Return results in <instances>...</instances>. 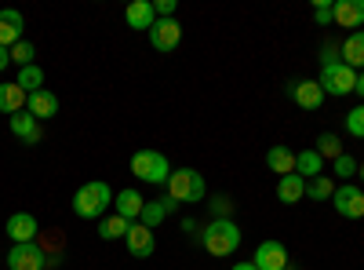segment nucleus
<instances>
[{
	"instance_id": "4468645a",
	"label": "nucleus",
	"mask_w": 364,
	"mask_h": 270,
	"mask_svg": "<svg viewBox=\"0 0 364 270\" xmlns=\"http://www.w3.org/2000/svg\"><path fill=\"white\" fill-rule=\"evenodd\" d=\"M124 245H128V252H132L135 259H149V256H154V249H157V237H154V230H149V227L132 223Z\"/></svg>"
},
{
	"instance_id": "423d86ee",
	"label": "nucleus",
	"mask_w": 364,
	"mask_h": 270,
	"mask_svg": "<svg viewBox=\"0 0 364 270\" xmlns=\"http://www.w3.org/2000/svg\"><path fill=\"white\" fill-rule=\"evenodd\" d=\"M331 204H336V212L343 219H364V190L357 183H343L336 187V197H331Z\"/></svg>"
},
{
	"instance_id": "ddd939ff",
	"label": "nucleus",
	"mask_w": 364,
	"mask_h": 270,
	"mask_svg": "<svg viewBox=\"0 0 364 270\" xmlns=\"http://www.w3.org/2000/svg\"><path fill=\"white\" fill-rule=\"evenodd\" d=\"M252 263H255L259 270H284V266H288V249H284V242H259Z\"/></svg>"
},
{
	"instance_id": "6e6552de",
	"label": "nucleus",
	"mask_w": 364,
	"mask_h": 270,
	"mask_svg": "<svg viewBox=\"0 0 364 270\" xmlns=\"http://www.w3.org/2000/svg\"><path fill=\"white\" fill-rule=\"evenodd\" d=\"M48 266V256L37 242H29V245H11L8 252V270H44Z\"/></svg>"
},
{
	"instance_id": "cd10ccee",
	"label": "nucleus",
	"mask_w": 364,
	"mask_h": 270,
	"mask_svg": "<svg viewBox=\"0 0 364 270\" xmlns=\"http://www.w3.org/2000/svg\"><path fill=\"white\" fill-rule=\"evenodd\" d=\"M317 154L321 157H331V161H336V157H343V139L336 135V132H324V135H317Z\"/></svg>"
},
{
	"instance_id": "2f4dec72",
	"label": "nucleus",
	"mask_w": 364,
	"mask_h": 270,
	"mask_svg": "<svg viewBox=\"0 0 364 270\" xmlns=\"http://www.w3.org/2000/svg\"><path fill=\"white\" fill-rule=\"evenodd\" d=\"M211 212H215L211 219H230V212H233V201H230L226 194H215V197H211Z\"/></svg>"
},
{
	"instance_id": "4c0bfd02",
	"label": "nucleus",
	"mask_w": 364,
	"mask_h": 270,
	"mask_svg": "<svg viewBox=\"0 0 364 270\" xmlns=\"http://www.w3.org/2000/svg\"><path fill=\"white\" fill-rule=\"evenodd\" d=\"M230 270H259V266H255V263H252V259H248V263H233V266H230Z\"/></svg>"
},
{
	"instance_id": "393cba45",
	"label": "nucleus",
	"mask_w": 364,
	"mask_h": 270,
	"mask_svg": "<svg viewBox=\"0 0 364 270\" xmlns=\"http://www.w3.org/2000/svg\"><path fill=\"white\" fill-rule=\"evenodd\" d=\"M128 230H132V223H128V219H120L117 212L99 219V237H102V242H117V237H128Z\"/></svg>"
},
{
	"instance_id": "a211bd4d",
	"label": "nucleus",
	"mask_w": 364,
	"mask_h": 270,
	"mask_svg": "<svg viewBox=\"0 0 364 270\" xmlns=\"http://www.w3.org/2000/svg\"><path fill=\"white\" fill-rule=\"evenodd\" d=\"M175 201L164 194V197H157V201H146V208H142V216H139V223L142 227H149V230H157L164 219H168V212H175Z\"/></svg>"
},
{
	"instance_id": "9d476101",
	"label": "nucleus",
	"mask_w": 364,
	"mask_h": 270,
	"mask_svg": "<svg viewBox=\"0 0 364 270\" xmlns=\"http://www.w3.org/2000/svg\"><path fill=\"white\" fill-rule=\"evenodd\" d=\"M4 230L11 237V245H29V242H37L41 223H37V216H29V212H15V216H8Z\"/></svg>"
},
{
	"instance_id": "7c9ffc66",
	"label": "nucleus",
	"mask_w": 364,
	"mask_h": 270,
	"mask_svg": "<svg viewBox=\"0 0 364 270\" xmlns=\"http://www.w3.org/2000/svg\"><path fill=\"white\" fill-rule=\"evenodd\" d=\"M331 165H336V172H331V175H339V179H346V183H350V179L357 175V161H353L350 154L336 157V161H331Z\"/></svg>"
},
{
	"instance_id": "f03ea898",
	"label": "nucleus",
	"mask_w": 364,
	"mask_h": 270,
	"mask_svg": "<svg viewBox=\"0 0 364 270\" xmlns=\"http://www.w3.org/2000/svg\"><path fill=\"white\" fill-rule=\"evenodd\" d=\"M109 208H113V190L109 183H102V179H91V183L77 187L73 194V212L80 219H102L109 216Z\"/></svg>"
},
{
	"instance_id": "4be33fe9",
	"label": "nucleus",
	"mask_w": 364,
	"mask_h": 270,
	"mask_svg": "<svg viewBox=\"0 0 364 270\" xmlns=\"http://www.w3.org/2000/svg\"><path fill=\"white\" fill-rule=\"evenodd\" d=\"M339 48H343V63H346L350 70H357V73H360V70H364V29L350 33Z\"/></svg>"
},
{
	"instance_id": "72a5a7b5",
	"label": "nucleus",
	"mask_w": 364,
	"mask_h": 270,
	"mask_svg": "<svg viewBox=\"0 0 364 270\" xmlns=\"http://www.w3.org/2000/svg\"><path fill=\"white\" fill-rule=\"evenodd\" d=\"M314 22H317V26L336 22V19H331V4H328V0H317V8H314Z\"/></svg>"
},
{
	"instance_id": "c85d7f7f",
	"label": "nucleus",
	"mask_w": 364,
	"mask_h": 270,
	"mask_svg": "<svg viewBox=\"0 0 364 270\" xmlns=\"http://www.w3.org/2000/svg\"><path fill=\"white\" fill-rule=\"evenodd\" d=\"M11 63H15L18 70H22V66H33V63H37V48H33V44H29V41L22 37V41L11 48Z\"/></svg>"
},
{
	"instance_id": "7ed1b4c3",
	"label": "nucleus",
	"mask_w": 364,
	"mask_h": 270,
	"mask_svg": "<svg viewBox=\"0 0 364 270\" xmlns=\"http://www.w3.org/2000/svg\"><path fill=\"white\" fill-rule=\"evenodd\" d=\"M164 194L175 204H197V201L208 197V183H204V175L197 168H171V179H168Z\"/></svg>"
},
{
	"instance_id": "c756f323",
	"label": "nucleus",
	"mask_w": 364,
	"mask_h": 270,
	"mask_svg": "<svg viewBox=\"0 0 364 270\" xmlns=\"http://www.w3.org/2000/svg\"><path fill=\"white\" fill-rule=\"evenodd\" d=\"M346 132H350L353 139H364V103L346 113Z\"/></svg>"
},
{
	"instance_id": "5701e85b",
	"label": "nucleus",
	"mask_w": 364,
	"mask_h": 270,
	"mask_svg": "<svg viewBox=\"0 0 364 270\" xmlns=\"http://www.w3.org/2000/svg\"><path fill=\"white\" fill-rule=\"evenodd\" d=\"M295 175H302L310 183V179L324 175V157L317 154V150H302V154H295Z\"/></svg>"
},
{
	"instance_id": "20e7f679",
	"label": "nucleus",
	"mask_w": 364,
	"mask_h": 270,
	"mask_svg": "<svg viewBox=\"0 0 364 270\" xmlns=\"http://www.w3.org/2000/svg\"><path fill=\"white\" fill-rule=\"evenodd\" d=\"M132 175L139 183H149V187H168L171 165L161 150H135L132 154Z\"/></svg>"
},
{
	"instance_id": "6ab92c4d",
	"label": "nucleus",
	"mask_w": 364,
	"mask_h": 270,
	"mask_svg": "<svg viewBox=\"0 0 364 270\" xmlns=\"http://www.w3.org/2000/svg\"><path fill=\"white\" fill-rule=\"evenodd\" d=\"M26 113H33L37 121H48V117H58V95H55V92H48V88H41V92H33V95H29V103H26Z\"/></svg>"
},
{
	"instance_id": "f3484780",
	"label": "nucleus",
	"mask_w": 364,
	"mask_h": 270,
	"mask_svg": "<svg viewBox=\"0 0 364 270\" xmlns=\"http://www.w3.org/2000/svg\"><path fill=\"white\" fill-rule=\"evenodd\" d=\"M124 22H128L132 29H146V33H149V26L157 22L154 0H132V4L124 8Z\"/></svg>"
},
{
	"instance_id": "9b49d317",
	"label": "nucleus",
	"mask_w": 364,
	"mask_h": 270,
	"mask_svg": "<svg viewBox=\"0 0 364 270\" xmlns=\"http://www.w3.org/2000/svg\"><path fill=\"white\" fill-rule=\"evenodd\" d=\"M142 208H146V197L135 190V187H124V190H117L113 194V212L120 219H128V223H139L142 216Z\"/></svg>"
},
{
	"instance_id": "bb28decb",
	"label": "nucleus",
	"mask_w": 364,
	"mask_h": 270,
	"mask_svg": "<svg viewBox=\"0 0 364 270\" xmlns=\"http://www.w3.org/2000/svg\"><path fill=\"white\" fill-rule=\"evenodd\" d=\"M306 197L310 201H331L336 197V183H331V175H317L306 183Z\"/></svg>"
},
{
	"instance_id": "a878e982",
	"label": "nucleus",
	"mask_w": 364,
	"mask_h": 270,
	"mask_svg": "<svg viewBox=\"0 0 364 270\" xmlns=\"http://www.w3.org/2000/svg\"><path fill=\"white\" fill-rule=\"evenodd\" d=\"M15 84L22 88L26 95H33V92H41V88H44V70H41L37 63H33V66H22L18 77H15Z\"/></svg>"
},
{
	"instance_id": "1a4fd4ad",
	"label": "nucleus",
	"mask_w": 364,
	"mask_h": 270,
	"mask_svg": "<svg viewBox=\"0 0 364 270\" xmlns=\"http://www.w3.org/2000/svg\"><path fill=\"white\" fill-rule=\"evenodd\" d=\"M288 99L299 110H321L324 106V92H321L317 81H291L288 84Z\"/></svg>"
},
{
	"instance_id": "c9c22d12",
	"label": "nucleus",
	"mask_w": 364,
	"mask_h": 270,
	"mask_svg": "<svg viewBox=\"0 0 364 270\" xmlns=\"http://www.w3.org/2000/svg\"><path fill=\"white\" fill-rule=\"evenodd\" d=\"M8 66H11V51H8V48H0V73H4Z\"/></svg>"
},
{
	"instance_id": "aec40b11",
	"label": "nucleus",
	"mask_w": 364,
	"mask_h": 270,
	"mask_svg": "<svg viewBox=\"0 0 364 270\" xmlns=\"http://www.w3.org/2000/svg\"><path fill=\"white\" fill-rule=\"evenodd\" d=\"M26 103H29V95L22 92V88H18L15 81H8V84H0V113H4V117L26 113Z\"/></svg>"
},
{
	"instance_id": "412c9836",
	"label": "nucleus",
	"mask_w": 364,
	"mask_h": 270,
	"mask_svg": "<svg viewBox=\"0 0 364 270\" xmlns=\"http://www.w3.org/2000/svg\"><path fill=\"white\" fill-rule=\"evenodd\" d=\"M302 197H306V179L302 175H281V183H277V201L281 204H299Z\"/></svg>"
},
{
	"instance_id": "f704fd0d",
	"label": "nucleus",
	"mask_w": 364,
	"mask_h": 270,
	"mask_svg": "<svg viewBox=\"0 0 364 270\" xmlns=\"http://www.w3.org/2000/svg\"><path fill=\"white\" fill-rule=\"evenodd\" d=\"M175 0H157V4H154V11H157V19H175Z\"/></svg>"
},
{
	"instance_id": "473e14b6",
	"label": "nucleus",
	"mask_w": 364,
	"mask_h": 270,
	"mask_svg": "<svg viewBox=\"0 0 364 270\" xmlns=\"http://www.w3.org/2000/svg\"><path fill=\"white\" fill-rule=\"evenodd\" d=\"M331 63H343V48H339L336 41H328V44L321 48V66H331Z\"/></svg>"
},
{
	"instance_id": "b1692460",
	"label": "nucleus",
	"mask_w": 364,
	"mask_h": 270,
	"mask_svg": "<svg viewBox=\"0 0 364 270\" xmlns=\"http://www.w3.org/2000/svg\"><path fill=\"white\" fill-rule=\"evenodd\" d=\"M266 168H269V172H277V175H291V172H295V154H291L288 146H269Z\"/></svg>"
},
{
	"instance_id": "e433bc0d",
	"label": "nucleus",
	"mask_w": 364,
	"mask_h": 270,
	"mask_svg": "<svg viewBox=\"0 0 364 270\" xmlns=\"http://www.w3.org/2000/svg\"><path fill=\"white\" fill-rule=\"evenodd\" d=\"M353 92H357V95H360V99H364V70H360V73H357V88H353Z\"/></svg>"
},
{
	"instance_id": "ea45409f",
	"label": "nucleus",
	"mask_w": 364,
	"mask_h": 270,
	"mask_svg": "<svg viewBox=\"0 0 364 270\" xmlns=\"http://www.w3.org/2000/svg\"><path fill=\"white\" fill-rule=\"evenodd\" d=\"M284 270H299V266H291V263H288V266H284Z\"/></svg>"
},
{
	"instance_id": "39448f33",
	"label": "nucleus",
	"mask_w": 364,
	"mask_h": 270,
	"mask_svg": "<svg viewBox=\"0 0 364 270\" xmlns=\"http://www.w3.org/2000/svg\"><path fill=\"white\" fill-rule=\"evenodd\" d=\"M317 84H321V92H324V95H336V99H343V95H350L353 88H357V70H350L346 63L321 66Z\"/></svg>"
},
{
	"instance_id": "dca6fc26",
	"label": "nucleus",
	"mask_w": 364,
	"mask_h": 270,
	"mask_svg": "<svg viewBox=\"0 0 364 270\" xmlns=\"http://www.w3.org/2000/svg\"><path fill=\"white\" fill-rule=\"evenodd\" d=\"M8 128H11V135L22 139L26 146H37V142H41V121H37L33 113H15V117H8Z\"/></svg>"
},
{
	"instance_id": "f257e3e1",
	"label": "nucleus",
	"mask_w": 364,
	"mask_h": 270,
	"mask_svg": "<svg viewBox=\"0 0 364 270\" xmlns=\"http://www.w3.org/2000/svg\"><path fill=\"white\" fill-rule=\"evenodd\" d=\"M200 245H204V252L208 256H215V259H230L237 249H240V227L233 223V219H211L200 234Z\"/></svg>"
},
{
	"instance_id": "2eb2a0df",
	"label": "nucleus",
	"mask_w": 364,
	"mask_h": 270,
	"mask_svg": "<svg viewBox=\"0 0 364 270\" xmlns=\"http://www.w3.org/2000/svg\"><path fill=\"white\" fill-rule=\"evenodd\" d=\"M22 29H26V19H22L18 8H4V11H0V48L11 51L22 41Z\"/></svg>"
},
{
	"instance_id": "0eeeda50",
	"label": "nucleus",
	"mask_w": 364,
	"mask_h": 270,
	"mask_svg": "<svg viewBox=\"0 0 364 270\" xmlns=\"http://www.w3.org/2000/svg\"><path fill=\"white\" fill-rule=\"evenodd\" d=\"M182 41V22L175 19H157L154 26H149V44H154V51H175Z\"/></svg>"
},
{
	"instance_id": "f8f14e48",
	"label": "nucleus",
	"mask_w": 364,
	"mask_h": 270,
	"mask_svg": "<svg viewBox=\"0 0 364 270\" xmlns=\"http://www.w3.org/2000/svg\"><path fill=\"white\" fill-rule=\"evenodd\" d=\"M331 19H336V26L357 33L364 26V0H336V4H331Z\"/></svg>"
},
{
	"instance_id": "58836bf2",
	"label": "nucleus",
	"mask_w": 364,
	"mask_h": 270,
	"mask_svg": "<svg viewBox=\"0 0 364 270\" xmlns=\"http://www.w3.org/2000/svg\"><path fill=\"white\" fill-rule=\"evenodd\" d=\"M357 175H360V183H364V161H360V165H357Z\"/></svg>"
}]
</instances>
